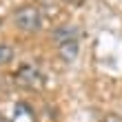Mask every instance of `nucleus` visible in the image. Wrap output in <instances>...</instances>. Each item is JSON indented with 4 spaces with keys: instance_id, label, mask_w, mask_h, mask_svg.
I'll list each match as a JSON object with an SVG mask.
<instances>
[{
    "instance_id": "3",
    "label": "nucleus",
    "mask_w": 122,
    "mask_h": 122,
    "mask_svg": "<svg viewBox=\"0 0 122 122\" xmlns=\"http://www.w3.org/2000/svg\"><path fill=\"white\" fill-rule=\"evenodd\" d=\"M56 47V53H58V58L64 62V64H71L78 53H80V38H73V40H64V42H58Z\"/></svg>"
},
{
    "instance_id": "1",
    "label": "nucleus",
    "mask_w": 122,
    "mask_h": 122,
    "mask_svg": "<svg viewBox=\"0 0 122 122\" xmlns=\"http://www.w3.org/2000/svg\"><path fill=\"white\" fill-rule=\"evenodd\" d=\"M13 27L22 33H40L45 29V16L38 5H20L11 13Z\"/></svg>"
},
{
    "instance_id": "5",
    "label": "nucleus",
    "mask_w": 122,
    "mask_h": 122,
    "mask_svg": "<svg viewBox=\"0 0 122 122\" xmlns=\"http://www.w3.org/2000/svg\"><path fill=\"white\" fill-rule=\"evenodd\" d=\"M13 56H16L13 47H11V45H7V42H0V67L9 64V62L13 60Z\"/></svg>"
},
{
    "instance_id": "6",
    "label": "nucleus",
    "mask_w": 122,
    "mask_h": 122,
    "mask_svg": "<svg viewBox=\"0 0 122 122\" xmlns=\"http://www.w3.org/2000/svg\"><path fill=\"white\" fill-rule=\"evenodd\" d=\"M102 122H122V116H118V113H107Z\"/></svg>"
},
{
    "instance_id": "4",
    "label": "nucleus",
    "mask_w": 122,
    "mask_h": 122,
    "mask_svg": "<svg viewBox=\"0 0 122 122\" xmlns=\"http://www.w3.org/2000/svg\"><path fill=\"white\" fill-rule=\"evenodd\" d=\"M73 38H82V31L78 25H60L51 31V42L58 45V42H64V40H73Z\"/></svg>"
},
{
    "instance_id": "7",
    "label": "nucleus",
    "mask_w": 122,
    "mask_h": 122,
    "mask_svg": "<svg viewBox=\"0 0 122 122\" xmlns=\"http://www.w3.org/2000/svg\"><path fill=\"white\" fill-rule=\"evenodd\" d=\"M62 2H64V5H69V7H80L84 0H62Z\"/></svg>"
},
{
    "instance_id": "8",
    "label": "nucleus",
    "mask_w": 122,
    "mask_h": 122,
    "mask_svg": "<svg viewBox=\"0 0 122 122\" xmlns=\"http://www.w3.org/2000/svg\"><path fill=\"white\" fill-rule=\"evenodd\" d=\"M0 27H2V20H0Z\"/></svg>"
},
{
    "instance_id": "2",
    "label": "nucleus",
    "mask_w": 122,
    "mask_h": 122,
    "mask_svg": "<svg viewBox=\"0 0 122 122\" xmlns=\"http://www.w3.org/2000/svg\"><path fill=\"white\" fill-rule=\"evenodd\" d=\"M13 82H16V87L25 89V91H40L45 87V73H42V69L38 64L25 62V64H20L16 69Z\"/></svg>"
}]
</instances>
